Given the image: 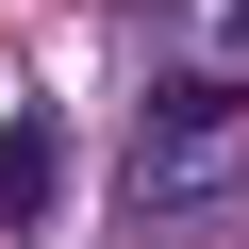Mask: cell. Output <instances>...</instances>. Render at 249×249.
Here are the masks:
<instances>
[{
    "label": "cell",
    "mask_w": 249,
    "mask_h": 249,
    "mask_svg": "<svg viewBox=\"0 0 249 249\" xmlns=\"http://www.w3.org/2000/svg\"><path fill=\"white\" fill-rule=\"evenodd\" d=\"M50 199H67V133L17 100V116H0V232H50Z\"/></svg>",
    "instance_id": "obj_1"
},
{
    "label": "cell",
    "mask_w": 249,
    "mask_h": 249,
    "mask_svg": "<svg viewBox=\"0 0 249 249\" xmlns=\"http://www.w3.org/2000/svg\"><path fill=\"white\" fill-rule=\"evenodd\" d=\"M199 150H232V67L150 83V166H199Z\"/></svg>",
    "instance_id": "obj_2"
}]
</instances>
